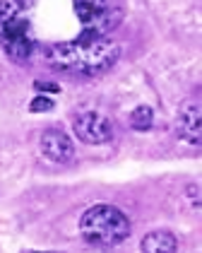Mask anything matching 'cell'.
<instances>
[{
  "label": "cell",
  "instance_id": "obj_1",
  "mask_svg": "<svg viewBox=\"0 0 202 253\" xmlns=\"http://www.w3.org/2000/svg\"><path fill=\"white\" fill-rule=\"evenodd\" d=\"M121 60V46L108 37H75L72 41L48 43L43 63L70 78H101Z\"/></svg>",
  "mask_w": 202,
  "mask_h": 253
},
{
  "label": "cell",
  "instance_id": "obj_2",
  "mask_svg": "<svg viewBox=\"0 0 202 253\" xmlns=\"http://www.w3.org/2000/svg\"><path fill=\"white\" fill-rule=\"evenodd\" d=\"M27 10V0H0V53L15 65H29L39 51Z\"/></svg>",
  "mask_w": 202,
  "mask_h": 253
},
{
  "label": "cell",
  "instance_id": "obj_3",
  "mask_svg": "<svg viewBox=\"0 0 202 253\" xmlns=\"http://www.w3.org/2000/svg\"><path fill=\"white\" fill-rule=\"evenodd\" d=\"M130 234H133L130 217L111 203L89 205L80 214V236L87 246L116 249L130 239Z\"/></svg>",
  "mask_w": 202,
  "mask_h": 253
},
{
  "label": "cell",
  "instance_id": "obj_4",
  "mask_svg": "<svg viewBox=\"0 0 202 253\" xmlns=\"http://www.w3.org/2000/svg\"><path fill=\"white\" fill-rule=\"evenodd\" d=\"M80 22V37H108L125 20L123 0H72Z\"/></svg>",
  "mask_w": 202,
  "mask_h": 253
},
{
  "label": "cell",
  "instance_id": "obj_5",
  "mask_svg": "<svg viewBox=\"0 0 202 253\" xmlns=\"http://www.w3.org/2000/svg\"><path fill=\"white\" fill-rule=\"evenodd\" d=\"M72 135L84 145L101 147V145L113 142L116 126L106 114H101L97 109H80L72 114Z\"/></svg>",
  "mask_w": 202,
  "mask_h": 253
},
{
  "label": "cell",
  "instance_id": "obj_6",
  "mask_svg": "<svg viewBox=\"0 0 202 253\" xmlns=\"http://www.w3.org/2000/svg\"><path fill=\"white\" fill-rule=\"evenodd\" d=\"M39 152L46 162L67 167L75 162V142L72 135H67V130H63L61 126H48L43 128L39 135Z\"/></svg>",
  "mask_w": 202,
  "mask_h": 253
},
{
  "label": "cell",
  "instance_id": "obj_7",
  "mask_svg": "<svg viewBox=\"0 0 202 253\" xmlns=\"http://www.w3.org/2000/svg\"><path fill=\"white\" fill-rule=\"evenodd\" d=\"M176 135L190 147L202 145V111L198 101H185L176 116Z\"/></svg>",
  "mask_w": 202,
  "mask_h": 253
},
{
  "label": "cell",
  "instance_id": "obj_8",
  "mask_svg": "<svg viewBox=\"0 0 202 253\" xmlns=\"http://www.w3.org/2000/svg\"><path fill=\"white\" fill-rule=\"evenodd\" d=\"M140 249L147 253H173L178 251V239L171 229H154V232L144 234Z\"/></svg>",
  "mask_w": 202,
  "mask_h": 253
},
{
  "label": "cell",
  "instance_id": "obj_9",
  "mask_svg": "<svg viewBox=\"0 0 202 253\" xmlns=\"http://www.w3.org/2000/svg\"><path fill=\"white\" fill-rule=\"evenodd\" d=\"M128 123H130V128H133L135 133H149V130L154 128V109H152L149 104L135 106V109L130 111V116H128Z\"/></svg>",
  "mask_w": 202,
  "mask_h": 253
},
{
  "label": "cell",
  "instance_id": "obj_10",
  "mask_svg": "<svg viewBox=\"0 0 202 253\" xmlns=\"http://www.w3.org/2000/svg\"><path fill=\"white\" fill-rule=\"evenodd\" d=\"M56 109V101L48 97V94H36V97L29 101V114H48Z\"/></svg>",
  "mask_w": 202,
  "mask_h": 253
},
{
  "label": "cell",
  "instance_id": "obj_11",
  "mask_svg": "<svg viewBox=\"0 0 202 253\" xmlns=\"http://www.w3.org/2000/svg\"><path fill=\"white\" fill-rule=\"evenodd\" d=\"M34 89H36L39 94H58V92H61V84L53 82V80H36V82H34Z\"/></svg>",
  "mask_w": 202,
  "mask_h": 253
}]
</instances>
